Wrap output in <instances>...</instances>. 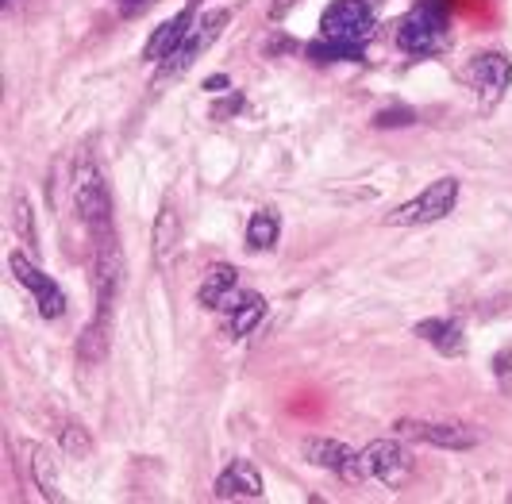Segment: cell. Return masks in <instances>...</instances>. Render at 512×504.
<instances>
[{"mask_svg":"<svg viewBox=\"0 0 512 504\" xmlns=\"http://www.w3.org/2000/svg\"><path fill=\"white\" fill-rule=\"evenodd\" d=\"M74 204H77V212H81V220L93 227V231L112 227V197H108V181H104V170H101V162H97V154L89 151V147L77 154Z\"/></svg>","mask_w":512,"mask_h":504,"instance_id":"1","label":"cell"},{"mask_svg":"<svg viewBox=\"0 0 512 504\" xmlns=\"http://www.w3.org/2000/svg\"><path fill=\"white\" fill-rule=\"evenodd\" d=\"M447 4L443 0H424V4H416L409 16L401 20L397 27V43H401V51L405 54H416V58H424V54H439L447 47Z\"/></svg>","mask_w":512,"mask_h":504,"instance_id":"2","label":"cell"},{"mask_svg":"<svg viewBox=\"0 0 512 504\" xmlns=\"http://www.w3.org/2000/svg\"><path fill=\"white\" fill-rule=\"evenodd\" d=\"M455 204H459V177H439V181H432L420 197H412V201H405L401 208H393V212L385 216V224L389 227L436 224V220L455 212Z\"/></svg>","mask_w":512,"mask_h":504,"instance_id":"3","label":"cell"},{"mask_svg":"<svg viewBox=\"0 0 512 504\" xmlns=\"http://www.w3.org/2000/svg\"><path fill=\"white\" fill-rule=\"evenodd\" d=\"M378 12L370 0H332L320 16V35L328 39H347V43H366L374 35Z\"/></svg>","mask_w":512,"mask_h":504,"instance_id":"4","label":"cell"},{"mask_svg":"<svg viewBox=\"0 0 512 504\" xmlns=\"http://www.w3.org/2000/svg\"><path fill=\"white\" fill-rule=\"evenodd\" d=\"M462 77H466V85L474 89L478 104H482V108H493V104H501V97L509 93L512 62L501 51H482L466 62Z\"/></svg>","mask_w":512,"mask_h":504,"instance_id":"5","label":"cell"},{"mask_svg":"<svg viewBox=\"0 0 512 504\" xmlns=\"http://www.w3.org/2000/svg\"><path fill=\"white\" fill-rule=\"evenodd\" d=\"M228 20H231V12L228 8H216V12H205L197 24H193V31L185 35V43H181L178 51L170 54L166 62H158V74L162 77H178V74H185L201 54L220 39V31L228 27Z\"/></svg>","mask_w":512,"mask_h":504,"instance_id":"6","label":"cell"},{"mask_svg":"<svg viewBox=\"0 0 512 504\" xmlns=\"http://www.w3.org/2000/svg\"><path fill=\"white\" fill-rule=\"evenodd\" d=\"M359 458H362V474H366V478H378L382 485H389V489H405L412 481V470H416L412 451L401 447V443H393V439L370 443Z\"/></svg>","mask_w":512,"mask_h":504,"instance_id":"7","label":"cell"},{"mask_svg":"<svg viewBox=\"0 0 512 504\" xmlns=\"http://www.w3.org/2000/svg\"><path fill=\"white\" fill-rule=\"evenodd\" d=\"M97 235V258H93V270H97V316L112 320V304H116V293L124 285V254L116 247V235L112 227L104 231H93Z\"/></svg>","mask_w":512,"mask_h":504,"instance_id":"8","label":"cell"},{"mask_svg":"<svg viewBox=\"0 0 512 504\" xmlns=\"http://www.w3.org/2000/svg\"><path fill=\"white\" fill-rule=\"evenodd\" d=\"M8 270L16 274V281L24 285L27 293L35 297V304H39V312H43V320H58L62 312H66V293L58 289V281L54 278H47L27 254H20V251H12L8 254Z\"/></svg>","mask_w":512,"mask_h":504,"instance_id":"9","label":"cell"},{"mask_svg":"<svg viewBox=\"0 0 512 504\" xmlns=\"http://www.w3.org/2000/svg\"><path fill=\"white\" fill-rule=\"evenodd\" d=\"M401 439L412 443H428V447H443V451H470L478 447V431L462 428V424H428V420H397L393 424Z\"/></svg>","mask_w":512,"mask_h":504,"instance_id":"10","label":"cell"},{"mask_svg":"<svg viewBox=\"0 0 512 504\" xmlns=\"http://www.w3.org/2000/svg\"><path fill=\"white\" fill-rule=\"evenodd\" d=\"M305 458L312 462V466H320V470H332V474H339V478L347 481H359L366 478L362 474V458L347 443H339V439H305Z\"/></svg>","mask_w":512,"mask_h":504,"instance_id":"11","label":"cell"},{"mask_svg":"<svg viewBox=\"0 0 512 504\" xmlns=\"http://www.w3.org/2000/svg\"><path fill=\"white\" fill-rule=\"evenodd\" d=\"M197 8H201V0H189L174 20H166V24L158 27L151 39H147V47H143V58H147V62H166L170 54L178 51L181 43H185V35L197 24Z\"/></svg>","mask_w":512,"mask_h":504,"instance_id":"12","label":"cell"},{"mask_svg":"<svg viewBox=\"0 0 512 504\" xmlns=\"http://www.w3.org/2000/svg\"><path fill=\"white\" fill-rule=\"evenodd\" d=\"M262 493H266L262 489V474L247 458H231L228 466H224V474L216 478V497L220 501H258Z\"/></svg>","mask_w":512,"mask_h":504,"instance_id":"13","label":"cell"},{"mask_svg":"<svg viewBox=\"0 0 512 504\" xmlns=\"http://www.w3.org/2000/svg\"><path fill=\"white\" fill-rule=\"evenodd\" d=\"M416 339H424L428 347H436V351L447 354V358L466 354V335H462V324L459 320H451V316L420 320V324H416Z\"/></svg>","mask_w":512,"mask_h":504,"instance_id":"14","label":"cell"},{"mask_svg":"<svg viewBox=\"0 0 512 504\" xmlns=\"http://www.w3.org/2000/svg\"><path fill=\"white\" fill-rule=\"evenodd\" d=\"M220 312H228L231 335L243 339V335H251V331L258 328V320L266 316V301H262V293H231L228 304H224Z\"/></svg>","mask_w":512,"mask_h":504,"instance_id":"15","label":"cell"},{"mask_svg":"<svg viewBox=\"0 0 512 504\" xmlns=\"http://www.w3.org/2000/svg\"><path fill=\"white\" fill-rule=\"evenodd\" d=\"M27 466H31V478L39 485V493L47 501H62V489H58V458H54L43 443H31L27 447Z\"/></svg>","mask_w":512,"mask_h":504,"instance_id":"16","label":"cell"},{"mask_svg":"<svg viewBox=\"0 0 512 504\" xmlns=\"http://www.w3.org/2000/svg\"><path fill=\"white\" fill-rule=\"evenodd\" d=\"M235 281H239L235 266H228V262L212 266V270H208V278L201 281V289H197V301H201V308H224V304H228V297L235 293Z\"/></svg>","mask_w":512,"mask_h":504,"instance_id":"17","label":"cell"},{"mask_svg":"<svg viewBox=\"0 0 512 504\" xmlns=\"http://www.w3.org/2000/svg\"><path fill=\"white\" fill-rule=\"evenodd\" d=\"M178 239H181V220H178V212H174V204H166V208L158 212V220H154V262H158V266L170 262Z\"/></svg>","mask_w":512,"mask_h":504,"instance_id":"18","label":"cell"},{"mask_svg":"<svg viewBox=\"0 0 512 504\" xmlns=\"http://www.w3.org/2000/svg\"><path fill=\"white\" fill-rule=\"evenodd\" d=\"M305 54L312 58V62H366V51H362V43L328 39V35H320L316 43H308Z\"/></svg>","mask_w":512,"mask_h":504,"instance_id":"19","label":"cell"},{"mask_svg":"<svg viewBox=\"0 0 512 504\" xmlns=\"http://www.w3.org/2000/svg\"><path fill=\"white\" fill-rule=\"evenodd\" d=\"M282 235V216L270 212V208H258L255 216L247 220V247L251 251H270Z\"/></svg>","mask_w":512,"mask_h":504,"instance_id":"20","label":"cell"},{"mask_svg":"<svg viewBox=\"0 0 512 504\" xmlns=\"http://www.w3.org/2000/svg\"><path fill=\"white\" fill-rule=\"evenodd\" d=\"M108 331H112V320H104V316H93V324L81 331V339H77V358H81V366H97L108 351Z\"/></svg>","mask_w":512,"mask_h":504,"instance_id":"21","label":"cell"},{"mask_svg":"<svg viewBox=\"0 0 512 504\" xmlns=\"http://www.w3.org/2000/svg\"><path fill=\"white\" fill-rule=\"evenodd\" d=\"M58 443H62V454H70V458H89V451H93V439L81 424H62Z\"/></svg>","mask_w":512,"mask_h":504,"instance_id":"22","label":"cell"},{"mask_svg":"<svg viewBox=\"0 0 512 504\" xmlns=\"http://www.w3.org/2000/svg\"><path fill=\"white\" fill-rule=\"evenodd\" d=\"M12 224L20 231V239L31 247V254L39 251V231H35V216H31V201L27 197H16V204H12Z\"/></svg>","mask_w":512,"mask_h":504,"instance_id":"23","label":"cell"},{"mask_svg":"<svg viewBox=\"0 0 512 504\" xmlns=\"http://www.w3.org/2000/svg\"><path fill=\"white\" fill-rule=\"evenodd\" d=\"M374 124L378 127H409V124H416V112H412V108H385V112H378Z\"/></svg>","mask_w":512,"mask_h":504,"instance_id":"24","label":"cell"},{"mask_svg":"<svg viewBox=\"0 0 512 504\" xmlns=\"http://www.w3.org/2000/svg\"><path fill=\"white\" fill-rule=\"evenodd\" d=\"M493 374L501 378V385H505V393H512V347H505V351L493 358Z\"/></svg>","mask_w":512,"mask_h":504,"instance_id":"25","label":"cell"},{"mask_svg":"<svg viewBox=\"0 0 512 504\" xmlns=\"http://www.w3.org/2000/svg\"><path fill=\"white\" fill-rule=\"evenodd\" d=\"M151 4H158V0H116V8H120L124 16H139V12H147Z\"/></svg>","mask_w":512,"mask_h":504,"instance_id":"26","label":"cell"},{"mask_svg":"<svg viewBox=\"0 0 512 504\" xmlns=\"http://www.w3.org/2000/svg\"><path fill=\"white\" fill-rule=\"evenodd\" d=\"M205 89H208V93H224V89H228V74L208 77V81H205Z\"/></svg>","mask_w":512,"mask_h":504,"instance_id":"27","label":"cell"}]
</instances>
